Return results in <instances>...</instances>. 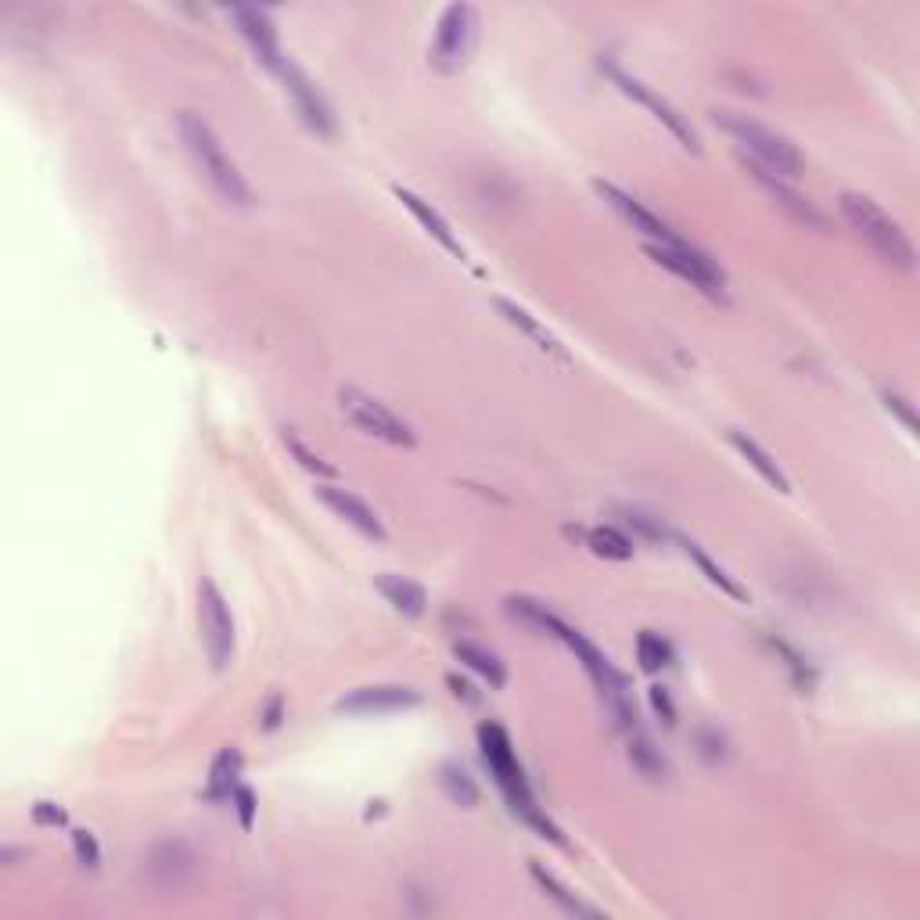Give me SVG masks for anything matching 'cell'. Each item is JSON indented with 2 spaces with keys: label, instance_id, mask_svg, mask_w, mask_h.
<instances>
[{
  "label": "cell",
  "instance_id": "obj_24",
  "mask_svg": "<svg viewBox=\"0 0 920 920\" xmlns=\"http://www.w3.org/2000/svg\"><path fill=\"white\" fill-rule=\"evenodd\" d=\"M683 543V554L694 561L697 569H702V575L705 580L712 583V586H719L726 597H734V600H748V594H745V586H740L737 580L730 572H726L723 565H716V561H712V554L705 551L702 543H694V540H680Z\"/></svg>",
  "mask_w": 920,
  "mask_h": 920
},
{
  "label": "cell",
  "instance_id": "obj_18",
  "mask_svg": "<svg viewBox=\"0 0 920 920\" xmlns=\"http://www.w3.org/2000/svg\"><path fill=\"white\" fill-rule=\"evenodd\" d=\"M497 310L504 313V321H507V324L518 327V332L526 335V338H532V342H535V349H540V353L554 356V360H561V364H572L569 349L561 346V342H558L551 332H546V327H543L540 321H535L526 306H518V302H511V299H497Z\"/></svg>",
  "mask_w": 920,
  "mask_h": 920
},
{
  "label": "cell",
  "instance_id": "obj_35",
  "mask_svg": "<svg viewBox=\"0 0 920 920\" xmlns=\"http://www.w3.org/2000/svg\"><path fill=\"white\" fill-rule=\"evenodd\" d=\"M885 407H888L891 414H896L899 421H902V429H906V432L917 435V418H913V410H910V403L902 400V396H896V392H885Z\"/></svg>",
  "mask_w": 920,
  "mask_h": 920
},
{
  "label": "cell",
  "instance_id": "obj_36",
  "mask_svg": "<svg viewBox=\"0 0 920 920\" xmlns=\"http://www.w3.org/2000/svg\"><path fill=\"white\" fill-rule=\"evenodd\" d=\"M33 820L40 823V827H62L68 816H65V809H58L54 802H36L33 805Z\"/></svg>",
  "mask_w": 920,
  "mask_h": 920
},
{
  "label": "cell",
  "instance_id": "obj_29",
  "mask_svg": "<svg viewBox=\"0 0 920 920\" xmlns=\"http://www.w3.org/2000/svg\"><path fill=\"white\" fill-rule=\"evenodd\" d=\"M637 662L648 677H654V672H662L672 662V648L658 634H651V629H643L637 637Z\"/></svg>",
  "mask_w": 920,
  "mask_h": 920
},
{
  "label": "cell",
  "instance_id": "obj_21",
  "mask_svg": "<svg viewBox=\"0 0 920 920\" xmlns=\"http://www.w3.org/2000/svg\"><path fill=\"white\" fill-rule=\"evenodd\" d=\"M529 874H532V881L540 885V891H543V896L551 899V902H558V906H561V910H565V913H572V917H600V910H597V906L583 902V899L575 896V891H572L569 885H561V881H558V874H554V870H546L543 863H535V859H532Z\"/></svg>",
  "mask_w": 920,
  "mask_h": 920
},
{
  "label": "cell",
  "instance_id": "obj_10",
  "mask_svg": "<svg viewBox=\"0 0 920 920\" xmlns=\"http://www.w3.org/2000/svg\"><path fill=\"white\" fill-rule=\"evenodd\" d=\"M284 84V94L292 98L295 105V112L299 119L306 122V127L317 133V137H332L335 133V112H332V105H327V98L317 90V84L302 73V68L292 62V58H284V65L273 73Z\"/></svg>",
  "mask_w": 920,
  "mask_h": 920
},
{
  "label": "cell",
  "instance_id": "obj_7",
  "mask_svg": "<svg viewBox=\"0 0 920 920\" xmlns=\"http://www.w3.org/2000/svg\"><path fill=\"white\" fill-rule=\"evenodd\" d=\"M600 68L611 76V84L619 87V90L626 94V98H634V101H640L643 108H648V112H651L658 122H662V127H665L672 137H677V141H680L686 151H694V155H697V151H702V137H697V130L691 127V122H686V116L680 112L677 105L665 101L662 94L651 90V87L643 84V79H637L634 73H626V68H623L619 62L600 58Z\"/></svg>",
  "mask_w": 920,
  "mask_h": 920
},
{
  "label": "cell",
  "instance_id": "obj_23",
  "mask_svg": "<svg viewBox=\"0 0 920 920\" xmlns=\"http://www.w3.org/2000/svg\"><path fill=\"white\" fill-rule=\"evenodd\" d=\"M453 654L461 658L464 665H468L475 677H483L493 691H500V686L507 683V672H504V662L493 651H486L483 643H472V640H457V648H453Z\"/></svg>",
  "mask_w": 920,
  "mask_h": 920
},
{
  "label": "cell",
  "instance_id": "obj_13",
  "mask_svg": "<svg viewBox=\"0 0 920 920\" xmlns=\"http://www.w3.org/2000/svg\"><path fill=\"white\" fill-rule=\"evenodd\" d=\"M230 19H235L238 33L249 40V47H252L256 58L263 62L270 73H278V68L284 65V51H281L278 30H273V19L267 15V11L263 8L235 4V8H230Z\"/></svg>",
  "mask_w": 920,
  "mask_h": 920
},
{
  "label": "cell",
  "instance_id": "obj_2",
  "mask_svg": "<svg viewBox=\"0 0 920 920\" xmlns=\"http://www.w3.org/2000/svg\"><path fill=\"white\" fill-rule=\"evenodd\" d=\"M176 130H181V141L187 148V155L195 159L198 173L209 181V187L216 191L227 205H238V209H249L252 205V187L245 184V176L238 170V162L227 155L219 133L209 127V119H202L198 112H181L176 119Z\"/></svg>",
  "mask_w": 920,
  "mask_h": 920
},
{
  "label": "cell",
  "instance_id": "obj_19",
  "mask_svg": "<svg viewBox=\"0 0 920 920\" xmlns=\"http://www.w3.org/2000/svg\"><path fill=\"white\" fill-rule=\"evenodd\" d=\"M375 586L396 611L407 615V619H421V615L429 611V594H424V586L414 580H403V575H378Z\"/></svg>",
  "mask_w": 920,
  "mask_h": 920
},
{
  "label": "cell",
  "instance_id": "obj_17",
  "mask_svg": "<svg viewBox=\"0 0 920 920\" xmlns=\"http://www.w3.org/2000/svg\"><path fill=\"white\" fill-rule=\"evenodd\" d=\"M148 870L159 885H184L195 874V853L184 842H162L151 848Z\"/></svg>",
  "mask_w": 920,
  "mask_h": 920
},
{
  "label": "cell",
  "instance_id": "obj_5",
  "mask_svg": "<svg viewBox=\"0 0 920 920\" xmlns=\"http://www.w3.org/2000/svg\"><path fill=\"white\" fill-rule=\"evenodd\" d=\"M478 44V11L472 4H450L435 22L429 65L435 73H461Z\"/></svg>",
  "mask_w": 920,
  "mask_h": 920
},
{
  "label": "cell",
  "instance_id": "obj_34",
  "mask_svg": "<svg viewBox=\"0 0 920 920\" xmlns=\"http://www.w3.org/2000/svg\"><path fill=\"white\" fill-rule=\"evenodd\" d=\"M648 697H651V708H654V716L662 719L665 726H677V705H672V697H669V691H665V686H651V691H648Z\"/></svg>",
  "mask_w": 920,
  "mask_h": 920
},
{
  "label": "cell",
  "instance_id": "obj_37",
  "mask_svg": "<svg viewBox=\"0 0 920 920\" xmlns=\"http://www.w3.org/2000/svg\"><path fill=\"white\" fill-rule=\"evenodd\" d=\"M697 740H702V755H705L708 762H719L723 755H726V740H723L719 730H702V734H697Z\"/></svg>",
  "mask_w": 920,
  "mask_h": 920
},
{
  "label": "cell",
  "instance_id": "obj_1",
  "mask_svg": "<svg viewBox=\"0 0 920 920\" xmlns=\"http://www.w3.org/2000/svg\"><path fill=\"white\" fill-rule=\"evenodd\" d=\"M478 751H483V762H486V770L493 773V780H497V788L504 794L507 809H511V813L521 823H526V827H532L540 837H546V842L565 845V837H561L558 823L543 813L540 802H535L529 777H526V770H521L511 737H507V730H504L500 723H483V726H478Z\"/></svg>",
  "mask_w": 920,
  "mask_h": 920
},
{
  "label": "cell",
  "instance_id": "obj_30",
  "mask_svg": "<svg viewBox=\"0 0 920 920\" xmlns=\"http://www.w3.org/2000/svg\"><path fill=\"white\" fill-rule=\"evenodd\" d=\"M284 446L295 453V461H299V464H302V468H306V472L321 475V478H335V475H338V472L332 468V464H327V461L321 457V453H313V450H310V446L302 443V439H299V435L292 432V429H284Z\"/></svg>",
  "mask_w": 920,
  "mask_h": 920
},
{
  "label": "cell",
  "instance_id": "obj_3",
  "mask_svg": "<svg viewBox=\"0 0 920 920\" xmlns=\"http://www.w3.org/2000/svg\"><path fill=\"white\" fill-rule=\"evenodd\" d=\"M716 119V127L730 137L737 144V151L745 155L748 166H759L773 176H784V181H799L805 173V159L802 151L794 148L784 133H777L773 127H766V122L751 119V116H740V112H712Z\"/></svg>",
  "mask_w": 920,
  "mask_h": 920
},
{
  "label": "cell",
  "instance_id": "obj_16",
  "mask_svg": "<svg viewBox=\"0 0 920 920\" xmlns=\"http://www.w3.org/2000/svg\"><path fill=\"white\" fill-rule=\"evenodd\" d=\"M392 195L400 198V202H403V209H407V213L414 216L418 224L424 227V235L435 238V241L443 245V249L450 252V256L464 259V245H461V241H457V235H453V230H450V224L443 219V213L432 209V205L424 202L421 195H414V191H410V187H400V184H396V187H392Z\"/></svg>",
  "mask_w": 920,
  "mask_h": 920
},
{
  "label": "cell",
  "instance_id": "obj_15",
  "mask_svg": "<svg viewBox=\"0 0 920 920\" xmlns=\"http://www.w3.org/2000/svg\"><path fill=\"white\" fill-rule=\"evenodd\" d=\"M317 497H321V504L327 507V511L346 521V526H353L360 535H367V540H386V526H381V518L370 511L356 493L342 489V486H317Z\"/></svg>",
  "mask_w": 920,
  "mask_h": 920
},
{
  "label": "cell",
  "instance_id": "obj_32",
  "mask_svg": "<svg viewBox=\"0 0 920 920\" xmlns=\"http://www.w3.org/2000/svg\"><path fill=\"white\" fill-rule=\"evenodd\" d=\"M73 853H76V863L79 867H87L94 870L101 863V848H98V837H94L90 831H73Z\"/></svg>",
  "mask_w": 920,
  "mask_h": 920
},
{
  "label": "cell",
  "instance_id": "obj_26",
  "mask_svg": "<svg viewBox=\"0 0 920 920\" xmlns=\"http://www.w3.org/2000/svg\"><path fill=\"white\" fill-rule=\"evenodd\" d=\"M439 788L446 791V799L461 809H475L478 805V784L472 780V773L464 770L461 762H446L439 770Z\"/></svg>",
  "mask_w": 920,
  "mask_h": 920
},
{
  "label": "cell",
  "instance_id": "obj_28",
  "mask_svg": "<svg viewBox=\"0 0 920 920\" xmlns=\"http://www.w3.org/2000/svg\"><path fill=\"white\" fill-rule=\"evenodd\" d=\"M766 643H770L773 648V654L777 658H784V669L791 672V680H794V686H802V691H813V683H816V672H813V665L805 662V654H799L791 648V643L784 640V637H766Z\"/></svg>",
  "mask_w": 920,
  "mask_h": 920
},
{
  "label": "cell",
  "instance_id": "obj_6",
  "mask_svg": "<svg viewBox=\"0 0 920 920\" xmlns=\"http://www.w3.org/2000/svg\"><path fill=\"white\" fill-rule=\"evenodd\" d=\"M648 256L658 267H665L669 273H677L680 281H686L691 288H697L705 299L712 302H726V273L723 267L712 259L708 252H702L691 241L680 245H648Z\"/></svg>",
  "mask_w": 920,
  "mask_h": 920
},
{
  "label": "cell",
  "instance_id": "obj_27",
  "mask_svg": "<svg viewBox=\"0 0 920 920\" xmlns=\"http://www.w3.org/2000/svg\"><path fill=\"white\" fill-rule=\"evenodd\" d=\"M583 540H586V546L597 558H608V561H629V558H634V540H629L626 532L611 529V526L589 529V532H583Z\"/></svg>",
  "mask_w": 920,
  "mask_h": 920
},
{
  "label": "cell",
  "instance_id": "obj_20",
  "mask_svg": "<svg viewBox=\"0 0 920 920\" xmlns=\"http://www.w3.org/2000/svg\"><path fill=\"white\" fill-rule=\"evenodd\" d=\"M730 446L740 453V457H745L748 464L755 472L762 475V483H770L777 493H791V483H788V475L780 472V464L770 457V453H766L759 443H755L751 435H745V432H737V429H730Z\"/></svg>",
  "mask_w": 920,
  "mask_h": 920
},
{
  "label": "cell",
  "instance_id": "obj_31",
  "mask_svg": "<svg viewBox=\"0 0 920 920\" xmlns=\"http://www.w3.org/2000/svg\"><path fill=\"white\" fill-rule=\"evenodd\" d=\"M623 521L629 529H634L637 535H643V540H665V526H662V518H654L648 511H640V507H623Z\"/></svg>",
  "mask_w": 920,
  "mask_h": 920
},
{
  "label": "cell",
  "instance_id": "obj_33",
  "mask_svg": "<svg viewBox=\"0 0 920 920\" xmlns=\"http://www.w3.org/2000/svg\"><path fill=\"white\" fill-rule=\"evenodd\" d=\"M230 805H235V813H238V820H241V827L245 831H252V823H256V791L252 788H245V784H238L235 788V794H230Z\"/></svg>",
  "mask_w": 920,
  "mask_h": 920
},
{
  "label": "cell",
  "instance_id": "obj_14",
  "mask_svg": "<svg viewBox=\"0 0 920 920\" xmlns=\"http://www.w3.org/2000/svg\"><path fill=\"white\" fill-rule=\"evenodd\" d=\"M745 170L755 176V184H759L766 195H770L780 209H784L794 224H802L805 230H827L831 224H827V216H823L820 209L813 202H809L802 191H794L791 187V181H784V176H773V173H766V170H759V166H748L745 162Z\"/></svg>",
  "mask_w": 920,
  "mask_h": 920
},
{
  "label": "cell",
  "instance_id": "obj_38",
  "mask_svg": "<svg viewBox=\"0 0 920 920\" xmlns=\"http://www.w3.org/2000/svg\"><path fill=\"white\" fill-rule=\"evenodd\" d=\"M263 723V730H278L281 726V719H284V697L281 694H270V702H267V708H263V716H259Z\"/></svg>",
  "mask_w": 920,
  "mask_h": 920
},
{
  "label": "cell",
  "instance_id": "obj_9",
  "mask_svg": "<svg viewBox=\"0 0 920 920\" xmlns=\"http://www.w3.org/2000/svg\"><path fill=\"white\" fill-rule=\"evenodd\" d=\"M338 403H342V410H346V418L356 424V429L381 439V443L403 446V450H410V446L418 443L414 429H410L403 418H396L386 403L375 400V396H367L360 389H342L338 392Z\"/></svg>",
  "mask_w": 920,
  "mask_h": 920
},
{
  "label": "cell",
  "instance_id": "obj_25",
  "mask_svg": "<svg viewBox=\"0 0 920 920\" xmlns=\"http://www.w3.org/2000/svg\"><path fill=\"white\" fill-rule=\"evenodd\" d=\"M626 755H629V762L637 766V773H643L648 780H662L669 773V766H665V755L654 748V740L637 730V734H626Z\"/></svg>",
  "mask_w": 920,
  "mask_h": 920
},
{
  "label": "cell",
  "instance_id": "obj_8",
  "mask_svg": "<svg viewBox=\"0 0 920 920\" xmlns=\"http://www.w3.org/2000/svg\"><path fill=\"white\" fill-rule=\"evenodd\" d=\"M198 629L209 665L224 672L235 658V615H230V604L213 580L198 583Z\"/></svg>",
  "mask_w": 920,
  "mask_h": 920
},
{
  "label": "cell",
  "instance_id": "obj_12",
  "mask_svg": "<svg viewBox=\"0 0 920 920\" xmlns=\"http://www.w3.org/2000/svg\"><path fill=\"white\" fill-rule=\"evenodd\" d=\"M414 705H421V694L414 686L375 683V686H356L346 697H338L335 712H346V716H378V712H403Z\"/></svg>",
  "mask_w": 920,
  "mask_h": 920
},
{
  "label": "cell",
  "instance_id": "obj_11",
  "mask_svg": "<svg viewBox=\"0 0 920 920\" xmlns=\"http://www.w3.org/2000/svg\"><path fill=\"white\" fill-rule=\"evenodd\" d=\"M594 191H597V195H600L604 202L611 205L615 213H619V216L626 219L629 227L640 230V235H648V238H651L648 245H680V241H683V238L677 235V230H672V227L665 224L662 216L651 213L648 205L637 202L634 195H626L623 187H615V184H608V181H594Z\"/></svg>",
  "mask_w": 920,
  "mask_h": 920
},
{
  "label": "cell",
  "instance_id": "obj_39",
  "mask_svg": "<svg viewBox=\"0 0 920 920\" xmlns=\"http://www.w3.org/2000/svg\"><path fill=\"white\" fill-rule=\"evenodd\" d=\"M446 683L453 686V694H457V697H461V702H468V705H475V702H478V694H475V686H472L468 680H461V677H457V672H450V677H446Z\"/></svg>",
  "mask_w": 920,
  "mask_h": 920
},
{
  "label": "cell",
  "instance_id": "obj_4",
  "mask_svg": "<svg viewBox=\"0 0 920 920\" xmlns=\"http://www.w3.org/2000/svg\"><path fill=\"white\" fill-rule=\"evenodd\" d=\"M842 213L853 224V230L877 252V259H885L888 267L896 270H913L917 267V249L910 235L891 219L881 205L867 195H856V191H845L842 195Z\"/></svg>",
  "mask_w": 920,
  "mask_h": 920
},
{
  "label": "cell",
  "instance_id": "obj_22",
  "mask_svg": "<svg viewBox=\"0 0 920 920\" xmlns=\"http://www.w3.org/2000/svg\"><path fill=\"white\" fill-rule=\"evenodd\" d=\"M241 751L238 748H219L209 770V784H205V799L213 802H230V794L241 784Z\"/></svg>",
  "mask_w": 920,
  "mask_h": 920
}]
</instances>
